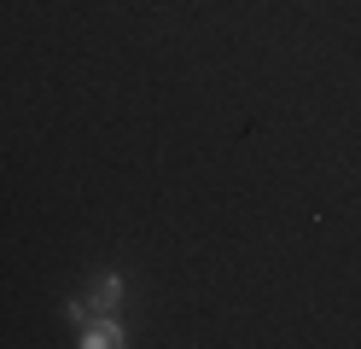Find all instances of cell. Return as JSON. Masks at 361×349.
Masks as SVG:
<instances>
[{
    "label": "cell",
    "mask_w": 361,
    "mask_h": 349,
    "mask_svg": "<svg viewBox=\"0 0 361 349\" xmlns=\"http://www.w3.org/2000/svg\"><path fill=\"white\" fill-rule=\"evenodd\" d=\"M76 343H82V349H117V343H128V332H123L117 314H87V320L76 326Z\"/></svg>",
    "instance_id": "6da1fadb"
},
{
    "label": "cell",
    "mask_w": 361,
    "mask_h": 349,
    "mask_svg": "<svg viewBox=\"0 0 361 349\" xmlns=\"http://www.w3.org/2000/svg\"><path fill=\"white\" fill-rule=\"evenodd\" d=\"M123 297H128L123 274H99L94 286H87V309H94V314H117V309H123Z\"/></svg>",
    "instance_id": "7a4b0ae2"
},
{
    "label": "cell",
    "mask_w": 361,
    "mask_h": 349,
    "mask_svg": "<svg viewBox=\"0 0 361 349\" xmlns=\"http://www.w3.org/2000/svg\"><path fill=\"white\" fill-rule=\"evenodd\" d=\"M64 314H71V326H82L87 314H94V309H87V302H82V297H71V302H64Z\"/></svg>",
    "instance_id": "3957f363"
}]
</instances>
